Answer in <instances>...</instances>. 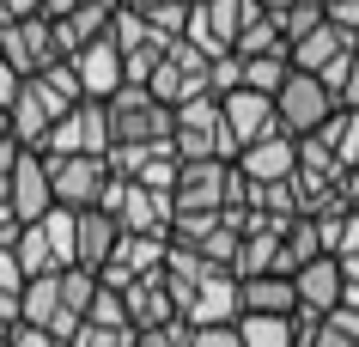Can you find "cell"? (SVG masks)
<instances>
[{"mask_svg":"<svg viewBox=\"0 0 359 347\" xmlns=\"http://www.w3.org/2000/svg\"><path fill=\"white\" fill-rule=\"evenodd\" d=\"M353 49H359L353 31H341V25L323 19L317 31H311V37H299L286 55H292V67H299V74H329V67H335V61H347Z\"/></svg>","mask_w":359,"mask_h":347,"instance_id":"cell-19","label":"cell"},{"mask_svg":"<svg viewBox=\"0 0 359 347\" xmlns=\"http://www.w3.org/2000/svg\"><path fill=\"white\" fill-rule=\"evenodd\" d=\"M43 153H49V158H55V153H110V110H104L97 97L74 104V110L49 128Z\"/></svg>","mask_w":359,"mask_h":347,"instance_id":"cell-10","label":"cell"},{"mask_svg":"<svg viewBox=\"0 0 359 347\" xmlns=\"http://www.w3.org/2000/svg\"><path fill=\"white\" fill-rule=\"evenodd\" d=\"M311 140H323L347 171H359V110H335V116H329V128L311 135Z\"/></svg>","mask_w":359,"mask_h":347,"instance_id":"cell-25","label":"cell"},{"mask_svg":"<svg viewBox=\"0 0 359 347\" xmlns=\"http://www.w3.org/2000/svg\"><path fill=\"white\" fill-rule=\"evenodd\" d=\"M177 317H183L189 329L238 323V274H231V268H208L183 299H177Z\"/></svg>","mask_w":359,"mask_h":347,"instance_id":"cell-9","label":"cell"},{"mask_svg":"<svg viewBox=\"0 0 359 347\" xmlns=\"http://www.w3.org/2000/svg\"><path fill=\"white\" fill-rule=\"evenodd\" d=\"M274 19H280V37H286V49H292L299 37H311V31L323 25V0H311V6H292V13H274Z\"/></svg>","mask_w":359,"mask_h":347,"instance_id":"cell-28","label":"cell"},{"mask_svg":"<svg viewBox=\"0 0 359 347\" xmlns=\"http://www.w3.org/2000/svg\"><path fill=\"white\" fill-rule=\"evenodd\" d=\"M13 329H19V323H0V347H13Z\"/></svg>","mask_w":359,"mask_h":347,"instance_id":"cell-39","label":"cell"},{"mask_svg":"<svg viewBox=\"0 0 359 347\" xmlns=\"http://www.w3.org/2000/svg\"><path fill=\"white\" fill-rule=\"evenodd\" d=\"M104 110H110V147H158V140H170V104H158L147 86H122Z\"/></svg>","mask_w":359,"mask_h":347,"instance_id":"cell-3","label":"cell"},{"mask_svg":"<svg viewBox=\"0 0 359 347\" xmlns=\"http://www.w3.org/2000/svg\"><path fill=\"white\" fill-rule=\"evenodd\" d=\"M6 201L19 207V219H43V213L55 207V189H49V158L19 147V165H13V183H6Z\"/></svg>","mask_w":359,"mask_h":347,"instance_id":"cell-15","label":"cell"},{"mask_svg":"<svg viewBox=\"0 0 359 347\" xmlns=\"http://www.w3.org/2000/svg\"><path fill=\"white\" fill-rule=\"evenodd\" d=\"M19 323L49 329V335H55V323H61V274H31V280H25V292H19Z\"/></svg>","mask_w":359,"mask_h":347,"instance_id":"cell-22","label":"cell"},{"mask_svg":"<svg viewBox=\"0 0 359 347\" xmlns=\"http://www.w3.org/2000/svg\"><path fill=\"white\" fill-rule=\"evenodd\" d=\"M13 165H19V140H0V201H6V183H13Z\"/></svg>","mask_w":359,"mask_h":347,"instance_id":"cell-34","label":"cell"},{"mask_svg":"<svg viewBox=\"0 0 359 347\" xmlns=\"http://www.w3.org/2000/svg\"><path fill=\"white\" fill-rule=\"evenodd\" d=\"M116 244H122V226H116L110 207H79L74 213V262H79V268L104 274V268H110V256H116Z\"/></svg>","mask_w":359,"mask_h":347,"instance_id":"cell-14","label":"cell"},{"mask_svg":"<svg viewBox=\"0 0 359 347\" xmlns=\"http://www.w3.org/2000/svg\"><path fill=\"white\" fill-rule=\"evenodd\" d=\"M0 61H6L19 79H37L43 67H55V61H61V49H55V25L43 19V13L0 25Z\"/></svg>","mask_w":359,"mask_h":347,"instance_id":"cell-8","label":"cell"},{"mask_svg":"<svg viewBox=\"0 0 359 347\" xmlns=\"http://www.w3.org/2000/svg\"><path fill=\"white\" fill-rule=\"evenodd\" d=\"M134 335H140L147 347H189L195 341V329L183 323V317H170V323H158V329H134Z\"/></svg>","mask_w":359,"mask_h":347,"instance_id":"cell-29","label":"cell"},{"mask_svg":"<svg viewBox=\"0 0 359 347\" xmlns=\"http://www.w3.org/2000/svg\"><path fill=\"white\" fill-rule=\"evenodd\" d=\"M238 317H299L292 274H250V280H238Z\"/></svg>","mask_w":359,"mask_h":347,"instance_id":"cell-17","label":"cell"},{"mask_svg":"<svg viewBox=\"0 0 359 347\" xmlns=\"http://www.w3.org/2000/svg\"><path fill=\"white\" fill-rule=\"evenodd\" d=\"M244 347H299V317H238Z\"/></svg>","mask_w":359,"mask_h":347,"instance_id":"cell-24","label":"cell"},{"mask_svg":"<svg viewBox=\"0 0 359 347\" xmlns=\"http://www.w3.org/2000/svg\"><path fill=\"white\" fill-rule=\"evenodd\" d=\"M274 110H280V135H292V140H311V135H323L329 128V116L341 110L335 104V92L323 86L317 74H286V86L274 92Z\"/></svg>","mask_w":359,"mask_h":347,"instance_id":"cell-4","label":"cell"},{"mask_svg":"<svg viewBox=\"0 0 359 347\" xmlns=\"http://www.w3.org/2000/svg\"><path fill=\"white\" fill-rule=\"evenodd\" d=\"M67 110H74V104H67V97H61L43 74H37V79H25V86H19V97L6 104V116H13V140H19V147H31V153H43L49 128H55V122H61Z\"/></svg>","mask_w":359,"mask_h":347,"instance_id":"cell-7","label":"cell"},{"mask_svg":"<svg viewBox=\"0 0 359 347\" xmlns=\"http://www.w3.org/2000/svg\"><path fill=\"white\" fill-rule=\"evenodd\" d=\"M49 189H55V207H74V213L97 207L104 189H110V158L104 153H55L49 158Z\"/></svg>","mask_w":359,"mask_h":347,"instance_id":"cell-5","label":"cell"},{"mask_svg":"<svg viewBox=\"0 0 359 347\" xmlns=\"http://www.w3.org/2000/svg\"><path fill=\"white\" fill-rule=\"evenodd\" d=\"M67 347H134V329H110V323H92V317H86V323L67 335Z\"/></svg>","mask_w":359,"mask_h":347,"instance_id":"cell-27","label":"cell"},{"mask_svg":"<svg viewBox=\"0 0 359 347\" xmlns=\"http://www.w3.org/2000/svg\"><path fill=\"white\" fill-rule=\"evenodd\" d=\"M335 104H341V110H359V55H353V67L341 74V86H335Z\"/></svg>","mask_w":359,"mask_h":347,"instance_id":"cell-33","label":"cell"},{"mask_svg":"<svg viewBox=\"0 0 359 347\" xmlns=\"http://www.w3.org/2000/svg\"><path fill=\"white\" fill-rule=\"evenodd\" d=\"M97 207H110L122 231H147V238H170V219H177L170 195L147 189V183H122V177H110V189H104Z\"/></svg>","mask_w":359,"mask_h":347,"instance_id":"cell-6","label":"cell"},{"mask_svg":"<svg viewBox=\"0 0 359 347\" xmlns=\"http://www.w3.org/2000/svg\"><path fill=\"white\" fill-rule=\"evenodd\" d=\"M226 189H231V158H183L170 201L183 213H219L226 207Z\"/></svg>","mask_w":359,"mask_h":347,"instance_id":"cell-11","label":"cell"},{"mask_svg":"<svg viewBox=\"0 0 359 347\" xmlns=\"http://www.w3.org/2000/svg\"><path fill=\"white\" fill-rule=\"evenodd\" d=\"M74 6H86V0H43V19H67Z\"/></svg>","mask_w":359,"mask_h":347,"instance_id":"cell-35","label":"cell"},{"mask_svg":"<svg viewBox=\"0 0 359 347\" xmlns=\"http://www.w3.org/2000/svg\"><path fill=\"white\" fill-rule=\"evenodd\" d=\"M231 165H238L250 183H286V177H299V140L292 135H268V140H256V147H244Z\"/></svg>","mask_w":359,"mask_h":347,"instance_id":"cell-18","label":"cell"},{"mask_svg":"<svg viewBox=\"0 0 359 347\" xmlns=\"http://www.w3.org/2000/svg\"><path fill=\"white\" fill-rule=\"evenodd\" d=\"M6 19H13V0H0V25H6Z\"/></svg>","mask_w":359,"mask_h":347,"instance_id":"cell-40","label":"cell"},{"mask_svg":"<svg viewBox=\"0 0 359 347\" xmlns=\"http://www.w3.org/2000/svg\"><path fill=\"white\" fill-rule=\"evenodd\" d=\"M323 19L341 25V31H353L359 37V0H323Z\"/></svg>","mask_w":359,"mask_h":347,"instance_id":"cell-30","label":"cell"},{"mask_svg":"<svg viewBox=\"0 0 359 347\" xmlns=\"http://www.w3.org/2000/svg\"><path fill=\"white\" fill-rule=\"evenodd\" d=\"M262 13H292V6H311V0H256Z\"/></svg>","mask_w":359,"mask_h":347,"instance_id":"cell-37","label":"cell"},{"mask_svg":"<svg viewBox=\"0 0 359 347\" xmlns=\"http://www.w3.org/2000/svg\"><path fill=\"white\" fill-rule=\"evenodd\" d=\"M0 140H13V116H6V104H0Z\"/></svg>","mask_w":359,"mask_h":347,"instance_id":"cell-38","label":"cell"},{"mask_svg":"<svg viewBox=\"0 0 359 347\" xmlns=\"http://www.w3.org/2000/svg\"><path fill=\"white\" fill-rule=\"evenodd\" d=\"M74 74H79V92L97 97V104H110V97L128 86V67H122V49H116V37L86 43V49L74 55Z\"/></svg>","mask_w":359,"mask_h":347,"instance_id":"cell-13","label":"cell"},{"mask_svg":"<svg viewBox=\"0 0 359 347\" xmlns=\"http://www.w3.org/2000/svg\"><path fill=\"white\" fill-rule=\"evenodd\" d=\"M219 110H226V135H231L238 153L256 147V140H268V135H280V110H274V97L250 92V86L226 92V97H219Z\"/></svg>","mask_w":359,"mask_h":347,"instance_id":"cell-12","label":"cell"},{"mask_svg":"<svg viewBox=\"0 0 359 347\" xmlns=\"http://www.w3.org/2000/svg\"><path fill=\"white\" fill-rule=\"evenodd\" d=\"M189 347H244V335H238V323H219V329H195Z\"/></svg>","mask_w":359,"mask_h":347,"instance_id":"cell-31","label":"cell"},{"mask_svg":"<svg viewBox=\"0 0 359 347\" xmlns=\"http://www.w3.org/2000/svg\"><path fill=\"white\" fill-rule=\"evenodd\" d=\"M116 292H122V311H128L134 329H158V323L177 317V292H170L165 268H158V274H134L128 287H116Z\"/></svg>","mask_w":359,"mask_h":347,"instance_id":"cell-16","label":"cell"},{"mask_svg":"<svg viewBox=\"0 0 359 347\" xmlns=\"http://www.w3.org/2000/svg\"><path fill=\"white\" fill-rule=\"evenodd\" d=\"M19 231H25L19 207H13V201H0V250H13V244H19Z\"/></svg>","mask_w":359,"mask_h":347,"instance_id":"cell-32","label":"cell"},{"mask_svg":"<svg viewBox=\"0 0 359 347\" xmlns=\"http://www.w3.org/2000/svg\"><path fill=\"white\" fill-rule=\"evenodd\" d=\"M170 147L177 158H238L226 135V110H219V97H189V104H177L170 110Z\"/></svg>","mask_w":359,"mask_h":347,"instance_id":"cell-1","label":"cell"},{"mask_svg":"<svg viewBox=\"0 0 359 347\" xmlns=\"http://www.w3.org/2000/svg\"><path fill=\"white\" fill-rule=\"evenodd\" d=\"M122 6H134V13H158V6H195V0H122Z\"/></svg>","mask_w":359,"mask_h":347,"instance_id":"cell-36","label":"cell"},{"mask_svg":"<svg viewBox=\"0 0 359 347\" xmlns=\"http://www.w3.org/2000/svg\"><path fill=\"white\" fill-rule=\"evenodd\" d=\"M292 287H299V317H329V311L341 305V262L335 256H317V262H304L299 274H292Z\"/></svg>","mask_w":359,"mask_h":347,"instance_id":"cell-21","label":"cell"},{"mask_svg":"<svg viewBox=\"0 0 359 347\" xmlns=\"http://www.w3.org/2000/svg\"><path fill=\"white\" fill-rule=\"evenodd\" d=\"M286 49V37H280V19L274 13H256V19L238 31V43H231V55L238 61H250V55H280Z\"/></svg>","mask_w":359,"mask_h":347,"instance_id":"cell-23","label":"cell"},{"mask_svg":"<svg viewBox=\"0 0 359 347\" xmlns=\"http://www.w3.org/2000/svg\"><path fill=\"white\" fill-rule=\"evenodd\" d=\"M110 19H116V0H86V6H74L67 19H49V25H55V49H61V61H74L86 43L110 37Z\"/></svg>","mask_w":359,"mask_h":347,"instance_id":"cell-20","label":"cell"},{"mask_svg":"<svg viewBox=\"0 0 359 347\" xmlns=\"http://www.w3.org/2000/svg\"><path fill=\"white\" fill-rule=\"evenodd\" d=\"M286 74H292V55H286V49H280V55H250L244 61V86H250V92H262V97L280 92Z\"/></svg>","mask_w":359,"mask_h":347,"instance_id":"cell-26","label":"cell"},{"mask_svg":"<svg viewBox=\"0 0 359 347\" xmlns=\"http://www.w3.org/2000/svg\"><path fill=\"white\" fill-rule=\"evenodd\" d=\"M13 256H19L25 280H31V274H61V268H74V207H49L43 219H31V226L19 231Z\"/></svg>","mask_w":359,"mask_h":347,"instance_id":"cell-2","label":"cell"}]
</instances>
